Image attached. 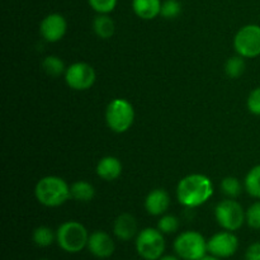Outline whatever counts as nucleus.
Returning <instances> with one entry per match:
<instances>
[{"instance_id":"f257e3e1","label":"nucleus","mask_w":260,"mask_h":260,"mask_svg":"<svg viewBox=\"0 0 260 260\" xmlns=\"http://www.w3.org/2000/svg\"><path fill=\"white\" fill-rule=\"evenodd\" d=\"M213 194L212 182L203 174H190L183 178L177 187V198L185 207H200Z\"/></svg>"},{"instance_id":"f03ea898","label":"nucleus","mask_w":260,"mask_h":260,"mask_svg":"<svg viewBox=\"0 0 260 260\" xmlns=\"http://www.w3.org/2000/svg\"><path fill=\"white\" fill-rule=\"evenodd\" d=\"M35 196L38 202L46 207H58L71 198V192L69 184L62 178L48 175L38 180Z\"/></svg>"},{"instance_id":"7ed1b4c3","label":"nucleus","mask_w":260,"mask_h":260,"mask_svg":"<svg viewBox=\"0 0 260 260\" xmlns=\"http://www.w3.org/2000/svg\"><path fill=\"white\" fill-rule=\"evenodd\" d=\"M88 230L78 221H66L56 231V243L66 253H80L88 246Z\"/></svg>"},{"instance_id":"20e7f679","label":"nucleus","mask_w":260,"mask_h":260,"mask_svg":"<svg viewBox=\"0 0 260 260\" xmlns=\"http://www.w3.org/2000/svg\"><path fill=\"white\" fill-rule=\"evenodd\" d=\"M135 121L134 106L127 99L116 98L106 109V122L109 128L116 134L128 131Z\"/></svg>"},{"instance_id":"39448f33","label":"nucleus","mask_w":260,"mask_h":260,"mask_svg":"<svg viewBox=\"0 0 260 260\" xmlns=\"http://www.w3.org/2000/svg\"><path fill=\"white\" fill-rule=\"evenodd\" d=\"M174 251L183 260H200L207 254V240L198 231H184L174 240Z\"/></svg>"},{"instance_id":"423d86ee","label":"nucleus","mask_w":260,"mask_h":260,"mask_svg":"<svg viewBox=\"0 0 260 260\" xmlns=\"http://www.w3.org/2000/svg\"><path fill=\"white\" fill-rule=\"evenodd\" d=\"M136 250L142 259L159 260L165 251L164 234L159 229H144L136 236Z\"/></svg>"},{"instance_id":"0eeeda50","label":"nucleus","mask_w":260,"mask_h":260,"mask_svg":"<svg viewBox=\"0 0 260 260\" xmlns=\"http://www.w3.org/2000/svg\"><path fill=\"white\" fill-rule=\"evenodd\" d=\"M215 217L223 230L236 231L246 221V212L236 201L225 200L216 206Z\"/></svg>"},{"instance_id":"6e6552de","label":"nucleus","mask_w":260,"mask_h":260,"mask_svg":"<svg viewBox=\"0 0 260 260\" xmlns=\"http://www.w3.org/2000/svg\"><path fill=\"white\" fill-rule=\"evenodd\" d=\"M234 47L244 58L260 56V25L248 24L240 28L234 38Z\"/></svg>"},{"instance_id":"1a4fd4ad","label":"nucleus","mask_w":260,"mask_h":260,"mask_svg":"<svg viewBox=\"0 0 260 260\" xmlns=\"http://www.w3.org/2000/svg\"><path fill=\"white\" fill-rule=\"evenodd\" d=\"M96 79L93 66L86 62H75L65 71V81L71 89L78 91L88 90L94 85Z\"/></svg>"},{"instance_id":"9d476101","label":"nucleus","mask_w":260,"mask_h":260,"mask_svg":"<svg viewBox=\"0 0 260 260\" xmlns=\"http://www.w3.org/2000/svg\"><path fill=\"white\" fill-rule=\"evenodd\" d=\"M207 249L208 253L217 258H230L238 251L239 239L233 231H221L207 240Z\"/></svg>"},{"instance_id":"9b49d317","label":"nucleus","mask_w":260,"mask_h":260,"mask_svg":"<svg viewBox=\"0 0 260 260\" xmlns=\"http://www.w3.org/2000/svg\"><path fill=\"white\" fill-rule=\"evenodd\" d=\"M68 30L66 19L58 13L48 14L42 19L40 24V33L47 42L55 43L62 40Z\"/></svg>"},{"instance_id":"f8f14e48","label":"nucleus","mask_w":260,"mask_h":260,"mask_svg":"<svg viewBox=\"0 0 260 260\" xmlns=\"http://www.w3.org/2000/svg\"><path fill=\"white\" fill-rule=\"evenodd\" d=\"M88 250L90 251L91 255H94L98 259H108L109 256L113 255L114 245L113 239L111 238V235L104 231H94L89 235L88 240Z\"/></svg>"},{"instance_id":"ddd939ff","label":"nucleus","mask_w":260,"mask_h":260,"mask_svg":"<svg viewBox=\"0 0 260 260\" xmlns=\"http://www.w3.org/2000/svg\"><path fill=\"white\" fill-rule=\"evenodd\" d=\"M170 206V197L165 189H154L145 200V208L151 216H161Z\"/></svg>"},{"instance_id":"4468645a","label":"nucleus","mask_w":260,"mask_h":260,"mask_svg":"<svg viewBox=\"0 0 260 260\" xmlns=\"http://www.w3.org/2000/svg\"><path fill=\"white\" fill-rule=\"evenodd\" d=\"M113 233L117 239L122 241H129L137 235V221L129 213H122L116 218L113 225Z\"/></svg>"},{"instance_id":"2eb2a0df","label":"nucleus","mask_w":260,"mask_h":260,"mask_svg":"<svg viewBox=\"0 0 260 260\" xmlns=\"http://www.w3.org/2000/svg\"><path fill=\"white\" fill-rule=\"evenodd\" d=\"M96 174L107 182L117 179L122 174V162L116 156H104L96 165Z\"/></svg>"},{"instance_id":"dca6fc26","label":"nucleus","mask_w":260,"mask_h":260,"mask_svg":"<svg viewBox=\"0 0 260 260\" xmlns=\"http://www.w3.org/2000/svg\"><path fill=\"white\" fill-rule=\"evenodd\" d=\"M161 0H132L135 14L145 20H151L161 13Z\"/></svg>"},{"instance_id":"f3484780","label":"nucleus","mask_w":260,"mask_h":260,"mask_svg":"<svg viewBox=\"0 0 260 260\" xmlns=\"http://www.w3.org/2000/svg\"><path fill=\"white\" fill-rule=\"evenodd\" d=\"M93 30L102 40H108L114 35L116 25L108 14H99L93 20Z\"/></svg>"},{"instance_id":"a211bd4d","label":"nucleus","mask_w":260,"mask_h":260,"mask_svg":"<svg viewBox=\"0 0 260 260\" xmlns=\"http://www.w3.org/2000/svg\"><path fill=\"white\" fill-rule=\"evenodd\" d=\"M71 198L79 201V202H89L95 196V189L90 183L85 180H78L70 187Z\"/></svg>"},{"instance_id":"6ab92c4d","label":"nucleus","mask_w":260,"mask_h":260,"mask_svg":"<svg viewBox=\"0 0 260 260\" xmlns=\"http://www.w3.org/2000/svg\"><path fill=\"white\" fill-rule=\"evenodd\" d=\"M245 189L251 197L260 200V164L249 170L245 177Z\"/></svg>"},{"instance_id":"aec40b11","label":"nucleus","mask_w":260,"mask_h":260,"mask_svg":"<svg viewBox=\"0 0 260 260\" xmlns=\"http://www.w3.org/2000/svg\"><path fill=\"white\" fill-rule=\"evenodd\" d=\"M32 240L40 248H47L56 240V234L47 226H38L33 231Z\"/></svg>"},{"instance_id":"412c9836","label":"nucleus","mask_w":260,"mask_h":260,"mask_svg":"<svg viewBox=\"0 0 260 260\" xmlns=\"http://www.w3.org/2000/svg\"><path fill=\"white\" fill-rule=\"evenodd\" d=\"M42 69L47 75L53 76V78H57V76L62 75L66 71L65 63L57 56H47L45 57V60L42 61Z\"/></svg>"},{"instance_id":"4be33fe9","label":"nucleus","mask_w":260,"mask_h":260,"mask_svg":"<svg viewBox=\"0 0 260 260\" xmlns=\"http://www.w3.org/2000/svg\"><path fill=\"white\" fill-rule=\"evenodd\" d=\"M245 60H244L243 56H234L226 61L225 71L230 78L236 79L243 75L244 71H245Z\"/></svg>"},{"instance_id":"5701e85b","label":"nucleus","mask_w":260,"mask_h":260,"mask_svg":"<svg viewBox=\"0 0 260 260\" xmlns=\"http://www.w3.org/2000/svg\"><path fill=\"white\" fill-rule=\"evenodd\" d=\"M221 190L228 197L236 198L241 193V183L235 177H226L221 182Z\"/></svg>"},{"instance_id":"b1692460","label":"nucleus","mask_w":260,"mask_h":260,"mask_svg":"<svg viewBox=\"0 0 260 260\" xmlns=\"http://www.w3.org/2000/svg\"><path fill=\"white\" fill-rule=\"evenodd\" d=\"M157 229L162 234H173L179 229V220L173 215H164L157 222Z\"/></svg>"},{"instance_id":"393cba45","label":"nucleus","mask_w":260,"mask_h":260,"mask_svg":"<svg viewBox=\"0 0 260 260\" xmlns=\"http://www.w3.org/2000/svg\"><path fill=\"white\" fill-rule=\"evenodd\" d=\"M182 12V5L178 0H165L161 5V13L160 15L165 19H174Z\"/></svg>"},{"instance_id":"a878e982","label":"nucleus","mask_w":260,"mask_h":260,"mask_svg":"<svg viewBox=\"0 0 260 260\" xmlns=\"http://www.w3.org/2000/svg\"><path fill=\"white\" fill-rule=\"evenodd\" d=\"M246 223L251 229L260 230V201L254 202L246 211Z\"/></svg>"},{"instance_id":"bb28decb","label":"nucleus","mask_w":260,"mask_h":260,"mask_svg":"<svg viewBox=\"0 0 260 260\" xmlns=\"http://www.w3.org/2000/svg\"><path fill=\"white\" fill-rule=\"evenodd\" d=\"M91 9L99 14H108L113 12L117 5V0H88Z\"/></svg>"},{"instance_id":"cd10ccee","label":"nucleus","mask_w":260,"mask_h":260,"mask_svg":"<svg viewBox=\"0 0 260 260\" xmlns=\"http://www.w3.org/2000/svg\"><path fill=\"white\" fill-rule=\"evenodd\" d=\"M248 109L250 113L260 116V86L250 91L248 96Z\"/></svg>"},{"instance_id":"c85d7f7f","label":"nucleus","mask_w":260,"mask_h":260,"mask_svg":"<svg viewBox=\"0 0 260 260\" xmlns=\"http://www.w3.org/2000/svg\"><path fill=\"white\" fill-rule=\"evenodd\" d=\"M245 260H260V243H254L246 249Z\"/></svg>"},{"instance_id":"c756f323","label":"nucleus","mask_w":260,"mask_h":260,"mask_svg":"<svg viewBox=\"0 0 260 260\" xmlns=\"http://www.w3.org/2000/svg\"><path fill=\"white\" fill-rule=\"evenodd\" d=\"M159 260H183V259H180L179 256H173V255H162L161 258H160Z\"/></svg>"},{"instance_id":"7c9ffc66","label":"nucleus","mask_w":260,"mask_h":260,"mask_svg":"<svg viewBox=\"0 0 260 260\" xmlns=\"http://www.w3.org/2000/svg\"><path fill=\"white\" fill-rule=\"evenodd\" d=\"M200 260H221V258H217V256L212 255V254H210V255H207V254H206V255L203 256V258H201Z\"/></svg>"},{"instance_id":"2f4dec72","label":"nucleus","mask_w":260,"mask_h":260,"mask_svg":"<svg viewBox=\"0 0 260 260\" xmlns=\"http://www.w3.org/2000/svg\"><path fill=\"white\" fill-rule=\"evenodd\" d=\"M38 260H48V259H45V258H43V259H38Z\"/></svg>"}]
</instances>
